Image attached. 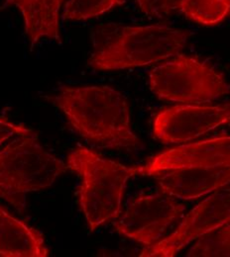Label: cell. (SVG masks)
<instances>
[{
	"instance_id": "4fadbf2b",
	"label": "cell",
	"mask_w": 230,
	"mask_h": 257,
	"mask_svg": "<svg viewBox=\"0 0 230 257\" xmlns=\"http://www.w3.org/2000/svg\"><path fill=\"white\" fill-rule=\"evenodd\" d=\"M179 9L194 22L213 26L229 15L230 0H181Z\"/></svg>"
},
{
	"instance_id": "9a60e30c",
	"label": "cell",
	"mask_w": 230,
	"mask_h": 257,
	"mask_svg": "<svg viewBox=\"0 0 230 257\" xmlns=\"http://www.w3.org/2000/svg\"><path fill=\"white\" fill-rule=\"evenodd\" d=\"M125 0H68L65 5L63 18L66 21H84L99 17L120 6Z\"/></svg>"
},
{
	"instance_id": "3957f363",
	"label": "cell",
	"mask_w": 230,
	"mask_h": 257,
	"mask_svg": "<svg viewBox=\"0 0 230 257\" xmlns=\"http://www.w3.org/2000/svg\"><path fill=\"white\" fill-rule=\"evenodd\" d=\"M66 166L81 178L79 203L91 231L116 220L121 214L127 182L139 174V167L107 160L82 146L69 153Z\"/></svg>"
},
{
	"instance_id": "e0dca14e",
	"label": "cell",
	"mask_w": 230,
	"mask_h": 257,
	"mask_svg": "<svg viewBox=\"0 0 230 257\" xmlns=\"http://www.w3.org/2000/svg\"><path fill=\"white\" fill-rule=\"evenodd\" d=\"M32 132L20 124H14L5 118L0 117V147L14 136H21Z\"/></svg>"
},
{
	"instance_id": "8992f818",
	"label": "cell",
	"mask_w": 230,
	"mask_h": 257,
	"mask_svg": "<svg viewBox=\"0 0 230 257\" xmlns=\"http://www.w3.org/2000/svg\"><path fill=\"white\" fill-rule=\"evenodd\" d=\"M185 211L182 203L163 191L142 193L132 199L114 227L119 234L147 247L161 240Z\"/></svg>"
},
{
	"instance_id": "2e32d148",
	"label": "cell",
	"mask_w": 230,
	"mask_h": 257,
	"mask_svg": "<svg viewBox=\"0 0 230 257\" xmlns=\"http://www.w3.org/2000/svg\"><path fill=\"white\" fill-rule=\"evenodd\" d=\"M181 0H137L141 11L151 18H163L179 9Z\"/></svg>"
},
{
	"instance_id": "277c9868",
	"label": "cell",
	"mask_w": 230,
	"mask_h": 257,
	"mask_svg": "<svg viewBox=\"0 0 230 257\" xmlns=\"http://www.w3.org/2000/svg\"><path fill=\"white\" fill-rule=\"evenodd\" d=\"M66 169V163L47 152L33 132L17 136L0 151V199L24 213L27 194L51 187Z\"/></svg>"
},
{
	"instance_id": "ba28073f",
	"label": "cell",
	"mask_w": 230,
	"mask_h": 257,
	"mask_svg": "<svg viewBox=\"0 0 230 257\" xmlns=\"http://www.w3.org/2000/svg\"><path fill=\"white\" fill-rule=\"evenodd\" d=\"M230 102L218 105H179L160 111L153 123L154 136L163 144L183 145L229 125Z\"/></svg>"
},
{
	"instance_id": "7a4b0ae2",
	"label": "cell",
	"mask_w": 230,
	"mask_h": 257,
	"mask_svg": "<svg viewBox=\"0 0 230 257\" xmlns=\"http://www.w3.org/2000/svg\"><path fill=\"white\" fill-rule=\"evenodd\" d=\"M189 37L185 30L165 25L104 24L92 33L89 64L96 70H116L156 64L178 55Z\"/></svg>"
},
{
	"instance_id": "52a82bcc",
	"label": "cell",
	"mask_w": 230,
	"mask_h": 257,
	"mask_svg": "<svg viewBox=\"0 0 230 257\" xmlns=\"http://www.w3.org/2000/svg\"><path fill=\"white\" fill-rule=\"evenodd\" d=\"M230 222V188L211 193L182 221L173 233L151 246L140 256L173 257L192 241Z\"/></svg>"
},
{
	"instance_id": "6da1fadb",
	"label": "cell",
	"mask_w": 230,
	"mask_h": 257,
	"mask_svg": "<svg viewBox=\"0 0 230 257\" xmlns=\"http://www.w3.org/2000/svg\"><path fill=\"white\" fill-rule=\"evenodd\" d=\"M50 101L66 116L80 137L101 149L136 150L130 109L122 93L109 86H62Z\"/></svg>"
},
{
	"instance_id": "7c38bea8",
	"label": "cell",
	"mask_w": 230,
	"mask_h": 257,
	"mask_svg": "<svg viewBox=\"0 0 230 257\" xmlns=\"http://www.w3.org/2000/svg\"><path fill=\"white\" fill-rule=\"evenodd\" d=\"M0 256H49V249L42 233L10 215L1 206Z\"/></svg>"
},
{
	"instance_id": "5b68a950",
	"label": "cell",
	"mask_w": 230,
	"mask_h": 257,
	"mask_svg": "<svg viewBox=\"0 0 230 257\" xmlns=\"http://www.w3.org/2000/svg\"><path fill=\"white\" fill-rule=\"evenodd\" d=\"M150 90L161 100L203 104L230 93L224 75L194 57L176 55L149 73Z\"/></svg>"
},
{
	"instance_id": "9c48e42d",
	"label": "cell",
	"mask_w": 230,
	"mask_h": 257,
	"mask_svg": "<svg viewBox=\"0 0 230 257\" xmlns=\"http://www.w3.org/2000/svg\"><path fill=\"white\" fill-rule=\"evenodd\" d=\"M161 190L181 200H196L230 184V162L155 171Z\"/></svg>"
},
{
	"instance_id": "5bb4252c",
	"label": "cell",
	"mask_w": 230,
	"mask_h": 257,
	"mask_svg": "<svg viewBox=\"0 0 230 257\" xmlns=\"http://www.w3.org/2000/svg\"><path fill=\"white\" fill-rule=\"evenodd\" d=\"M187 256H230V222L199 237Z\"/></svg>"
},
{
	"instance_id": "30bf717a",
	"label": "cell",
	"mask_w": 230,
	"mask_h": 257,
	"mask_svg": "<svg viewBox=\"0 0 230 257\" xmlns=\"http://www.w3.org/2000/svg\"><path fill=\"white\" fill-rule=\"evenodd\" d=\"M229 162L230 136H220L183 144L157 154L145 165L139 167V174L149 176L160 170Z\"/></svg>"
},
{
	"instance_id": "8fae6325",
	"label": "cell",
	"mask_w": 230,
	"mask_h": 257,
	"mask_svg": "<svg viewBox=\"0 0 230 257\" xmlns=\"http://www.w3.org/2000/svg\"><path fill=\"white\" fill-rule=\"evenodd\" d=\"M65 0H6L24 20V31L31 50L43 39L62 44L61 9Z\"/></svg>"
}]
</instances>
